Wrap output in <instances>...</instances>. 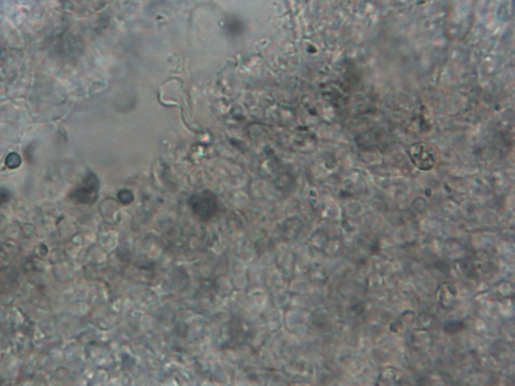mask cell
Listing matches in <instances>:
<instances>
[{"label": "cell", "instance_id": "obj_2", "mask_svg": "<svg viewBox=\"0 0 515 386\" xmlns=\"http://www.w3.org/2000/svg\"><path fill=\"white\" fill-rule=\"evenodd\" d=\"M440 293H441V296H440L439 300L443 307H445V308L452 307L456 299L455 289L449 284H444V285H442Z\"/></svg>", "mask_w": 515, "mask_h": 386}, {"label": "cell", "instance_id": "obj_1", "mask_svg": "<svg viewBox=\"0 0 515 386\" xmlns=\"http://www.w3.org/2000/svg\"><path fill=\"white\" fill-rule=\"evenodd\" d=\"M214 200L212 195H207V194H202V195L196 196V205H193V211H196V214L203 218H207L214 214Z\"/></svg>", "mask_w": 515, "mask_h": 386}]
</instances>
